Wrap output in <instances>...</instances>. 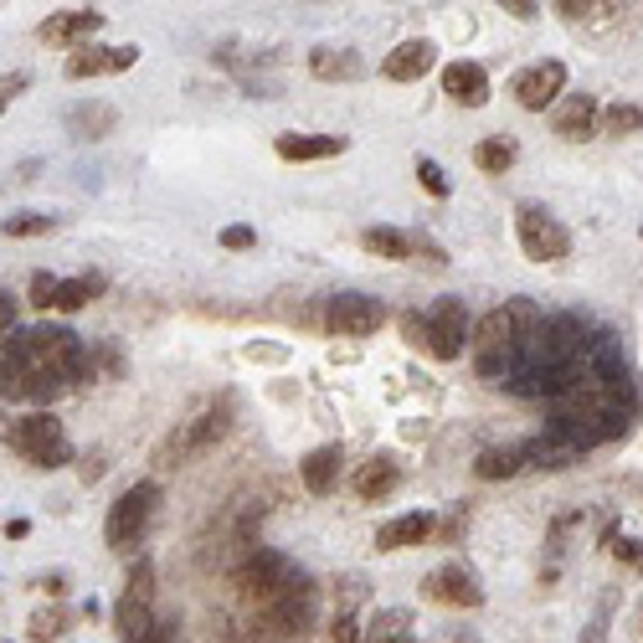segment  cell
<instances>
[{"label": "cell", "instance_id": "26", "mask_svg": "<svg viewBox=\"0 0 643 643\" xmlns=\"http://www.w3.org/2000/svg\"><path fill=\"white\" fill-rule=\"evenodd\" d=\"M72 129L83 139L108 135V129H114V108H78V114H72Z\"/></svg>", "mask_w": 643, "mask_h": 643}, {"label": "cell", "instance_id": "1", "mask_svg": "<svg viewBox=\"0 0 643 643\" xmlns=\"http://www.w3.org/2000/svg\"><path fill=\"white\" fill-rule=\"evenodd\" d=\"M5 443H11L26 463H36V469H57V463L72 458L68 433H62V423H57L51 412H26V417H16V423L5 427Z\"/></svg>", "mask_w": 643, "mask_h": 643}, {"label": "cell", "instance_id": "24", "mask_svg": "<svg viewBox=\"0 0 643 643\" xmlns=\"http://www.w3.org/2000/svg\"><path fill=\"white\" fill-rule=\"evenodd\" d=\"M474 165L484 170V175H505L509 165H515V145L509 139H479V150H474Z\"/></svg>", "mask_w": 643, "mask_h": 643}, {"label": "cell", "instance_id": "11", "mask_svg": "<svg viewBox=\"0 0 643 643\" xmlns=\"http://www.w3.org/2000/svg\"><path fill=\"white\" fill-rule=\"evenodd\" d=\"M433 57H438V47H433L427 36H412V42H402V47L381 62V72H387L391 83H417V78L433 68Z\"/></svg>", "mask_w": 643, "mask_h": 643}, {"label": "cell", "instance_id": "34", "mask_svg": "<svg viewBox=\"0 0 643 643\" xmlns=\"http://www.w3.org/2000/svg\"><path fill=\"white\" fill-rule=\"evenodd\" d=\"M330 643H360V623H356V618H335V633H330Z\"/></svg>", "mask_w": 643, "mask_h": 643}, {"label": "cell", "instance_id": "15", "mask_svg": "<svg viewBox=\"0 0 643 643\" xmlns=\"http://www.w3.org/2000/svg\"><path fill=\"white\" fill-rule=\"evenodd\" d=\"M433 536V515L427 509H412V515H397L391 525H381L376 530V546L381 551H397V546H417V541H427Z\"/></svg>", "mask_w": 643, "mask_h": 643}, {"label": "cell", "instance_id": "22", "mask_svg": "<svg viewBox=\"0 0 643 643\" xmlns=\"http://www.w3.org/2000/svg\"><path fill=\"white\" fill-rule=\"evenodd\" d=\"M520 469H525L520 448H484V453L474 458V474L479 479H509V474H520Z\"/></svg>", "mask_w": 643, "mask_h": 643}, {"label": "cell", "instance_id": "18", "mask_svg": "<svg viewBox=\"0 0 643 643\" xmlns=\"http://www.w3.org/2000/svg\"><path fill=\"white\" fill-rule=\"evenodd\" d=\"M103 26L99 11H62V16L42 21V42H78V36H93Z\"/></svg>", "mask_w": 643, "mask_h": 643}, {"label": "cell", "instance_id": "33", "mask_svg": "<svg viewBox=\"0 0 643 643\" xmlns=\"http://www.w3.org/2000/svg\"><path fill=\"white\" fill-rule=\"evenodd\" d=\"M257 242V232L253 227H227V232H221V248H232V253H242V248H253Z\"/></svg>", "mask_w": 643, "mask_h": 643}, {"label": "cell", "instance_id": "25", "mask_svg": "<svg viewBox=\"0 0 643 643\" xmlns=\"http://www.w3.org/2000/svg\"><path fill=\"white\" fill-rule=\"evenodd\" d=\"M360 248H366V253H381V257H406L412 253V238L391 232V227H366V232H360Z\"/></svg>", "mask_w": 643, "mask_h": 643}, {"label": "cell", "instance_id": "31", "mask_svg": "<svg viewBox=\"0 0 643 643\" xmlns=\"http://www.w3.org/2000/svg\"><path fill=\"white\" fill-rule=\"evenodd\" d=\"M32 305L36 309H57V278H51V273H36L32 278Z\"/></svg>", "mask_w": 643, "mask_h": 643}, {"label": "cell", "instance_id": "8", "mask_svg": "<svg viewBox=\"0 0 643 643\" xmlns=\"http://www.w3.org/2000/svg\"><path fill=\"white\" fill-rule=\"evenodd\" d=\"M561 88H566V62H536V68H525L520 78H515V99L525 103V108H551V103L561 99Z\"/></svg>", "mask_w": 643, "mask_h": 643}, {"label": "cell", "instance_id": "30", "mask_svg": "<svg viewBox=\"0 0 643 643\" xmlns=\"http://www.w3.org/2000/svg\"><path fill=\"white\" fill-rule=\"evenodd\" d=\"M417 181L427 186V196H448V181H443V170H438V160H417Z\"/></svg>", "mask_w": 643, "mask_h": 643}, {"label": "cell", "instance_id": "16", "mask_svg": "<svg viewBox=\"0 0 643 643\" xmlns=\"http://www.w3.org/2000/svg\"><path fill=\"white\" fill-rule=\"evenodd\" d=\"M340 463H345V453H340V443H324V448H314V453L299 463L305 469V490L309 494H330L340 479Z\"/></svg>", "mask_w": 643, "mask_h": 643}, {"label": "cell", "instance_id": "3", "mask_svg": "<svg viewBox=\"0 0 643 643\" xmlns=\"http://www.w3.org/2000/svg\"><path fill=\"white\" fill-rule=\"evenodd\" d=\"M515 238H520L525 257L530 263H556V257L572 253V238H566V227H561L546 206L536 202H520L515 206Z\"/></svg>", "mask_w": 643, "mask_h": 643}, {"label": "cell", "instance_id": "4", "mask_svg": "<svg viewBox=\"0 0 643 643\" xmlns=\"http://www.w3.org/2000/svg\"><path fill=\"white\" fill-rule=\"evenodd\" d=\"M299 582H309V576L299 572L284 551H253V556L238 566V587L253 597L257 608H263V602H273L278 593H288V587H299Z\"/></svg>", "mask_w": 643, "mask_h": 643}, {"label": "cell", "instance_id": "10", "mask_svg": "<svg viewBox=\"0 0 643 643\" xmlns=\"http://www.w3.org/2000/svg\"><path fill=\"white\" fill-rule=\"evenodd\" d=\"M515 305H500V309H490L484 320H479V335H474V345H479V366L484 371H494V360L505 356V345L515 340Z\"/></svg>", "mask_w": 643, "mask_h": 643}, {"label": "cell", "instance_id": "12", "mask_svg": "<svg viewBox=\"0 0 643 643\" xmlns=\"http://www.w3.org/2000/svg\"><path fill=\"white\" fill-rule=\"evenodd\" d=\"M443 93L458 103H469V108H479V103H490V78H484L479 62H448V68H443Z\"/></svg>", "mask_w": 643, "mask_h": 643}, {"label": "cell", "instance_id": "35", "mask_svg": "<svg viewBox=\"0 0 643 643\" xmlns=\"http://www.w3.org/2000/svg\"><path fill=\"white\" fill-rule=\"evenodd\" d=\"M618 561H623L628 572H643V541H623L618 546Z\"/></svg>", "mask_w": 643, "mask_h": 643}, {"label": "cell", "instance_id": "23", "mask_svg": "<svg viewBox=\"0 0 643 643\" xmlns=\"http://www.w3.org/2000/svg\"><path fill=\"white\" fill-rule=\"evenodd\" d=\"M103 294V278L99 273H83V278H68V284H57V309H83V305H93Z\"/></svg>", "mask_w": 643, "mask_h": 643}, {"label": "cell", "instance_id": "6", "mask_svg": "<svg viewBox=\"0 0 643 643\" xmlns=\"http://www.w3.org/2000/svg\"><path fill=\"white\" fill-rule=\"evenodd\" d=\"M324 324H330L335 335H376V330L387 324V305L371 299V294H340V299H330Z\"/></svg>", "mask_w": 643, "mask_h": 643}, {"label": "cell", "instance_id": "27", "mask_svg": "<svg viewBox=\"0 0 643 643\" xmlns=\"http://www.w3.org/2000/svg\"><path fill=\"white\" fill-rule=\"evenodd\" d=\"M639 129H643L639 103H612L608 108V135H639Z\"/></svg>", "mask_w": 643, "mask_h": 643}, {"label": "cell", "instance_id": "17", "mask_svg": "<svg viewBox=\"0 0 643 643\" xmlns=\"http://www.w3.org/2000/svg\"><path fill=\"white\" fill-rule=\"evenodd\" d=\"M278 154L284 160H330V154H345V139L340 135H278Z\"/></svg>", "mask_w": 643, "mask_h": 643}, {"label": "cell", "instance_id": "13", "mask_svg": "<svg viewBox=\"0 0 643 643\" xmlns=\"http://www.w3.org/2000/svg\"><path fill=\"white\" fill-rule=\"evenodd\" d=\"M309 72H314V78H324V83H356L360 72H366V62H360L351 47H314Z\"/></svg>", "mask_w": 643, "mask_h": 643}, {"label": "cell", "instance_id": "9", "mask_svg": "<svg viewBox=\"0 0 643 643\" xmlns=\"http://www.w3.org/2000/svg\"><path fill=\"white\" fill-rule=\"evenodd\" d=\"M427 597H438V602H453V608H479L484 593H479V576L463 566V561H448L438 572L427 576Z\"/></svg>", "mask_w": 643, "mask_h": 643}, {"label": "cell", "instance_id": "36", "mask_svg": "<svg viewBox=\"0 0 643 643\" xmlns=\"http://www.w3.org/2000/svg\"><path fill=\"white\" fill-rule=\"evenodd\" d=\"M145 643H181V628L175 623H165V618H160V623H154V633Z\"/></svg>", "mask_w": 643, "mask_h": 643}, {"label": "cell", "instance_id": "7", "mask_svg": "<svg viewBox=\"0 0 643 643\" xmlns=\"http://www.w3.org/2000/svg\"><path fill=\"white\" fill-rule=\"evenodd\" d=\"M257 618H263V628H273V633H305L309 618H314V593H309V582H299V587L278 593L273 602H263Z\"/></svg>", "mask_w": 643, "mask_h": 643}, {"label": "cell", "instance_id": "28", "mask_svg": "<svg viewBox=\"0 0 643 643\" xmlns=\"http://www.w3.org/2000/svg\"><path fill=\"white\" fill-rule=\"evenodd\" d=\"M51 232V217L42 211H16V217H5V238H42Z\"/></svg>", "mask_w": 643, "mask_h": 643}, {"label": "cell", "instance_id": "14", "mask_svg": "<svg viewBox=\"0 0 643 643\" xmlns=\"http://www.w3.org/2000/svg\"><path fill=\"white\" fill-rule=\"evenodd\" d=\"M551 124H556L561 139H587L597 129V99H587V93L582 99H561Z\"/></svg>", "mask_w": 643, "mask_h": 643}, {"label": "cell", "instance_id": "32", "mask_svg": "<svg viewBox=\"0 0 643 643\" xmlns=\"http://www.w3.org/2000/svg\"><path fill=\"white\" fill-rule=\"evenodd\" d=\"M406 623H412V612H406V608L381 612V618H376V633H371V639H397V633H402Z\"/></svg>", "mask_w": 643, "mask_h": 643}, {"label": "cell", "instance_id": "37", "mask_svg": "<svg viewBox=\"0 0 643 643\" xmlns=\"http://www.w3.org/2000/svg\"><path fill=\"white\" fill-rule=\"evenodd\" d=\"M505 11H509V16H520V21H530V16H536V5H525V0H509Z\"/></svg>", "mask_w": 643, "mask_h": 643}, {"label": "cell", "instance_id": "19", "mask_svg": "<svg viewBox=\"0 0 643 643\" xmlns=\"http://www.w3.org/2000/svg\"><path fill=\"white\" fill-rule=\"evenodd\" d=\"M391 484H397V458H387V453L366 458V463L356 469V494L360 500H381Z\"/></svg>", "mask_w": 643, "mask_h": 643}, {"label": "cell", "instance_id": "2", "mask_svg": "<svg viewBox=\"0 0 643 643\" xmlns=\"http://www.w3.org/2000/svg\"><path fill=\"white\" fill-rule=\"evenodd\" d=\"M160 505V484H135V490H124L108 509V525H103V541L114 546V551H129V546L145 541V530H150V515Z\"/></svg>", "mask_w": 643, "mask_h": 643}, {"label": "cell", "instance_id": "29", "mask_svg": "<svg viewBox=\"0 0 643 643\" xmlns=\"http://www.w3.org/2000/svg\"><path fill=\"white\" fill-rule=\"evenodd\" d=\"M129 597H139V602L154 597V561H139L135 572H129Z\"/></svg>", "mask_w": 643, "mask_h": 643}, {"label": "cell", "instance_id": "21", "mask_svg": "<svg viewBox=\"0 0 643 643\" xmlns=\"http://www.w3.org/2000/svg\"><path fill=\"white\" fill-rule=\"evenodd\" d=\"M99 72H119V47H78L68 62V78H99Z\"/></svg>", "mask_w": 643, "mask_h": 643}, {"label": "cell", "instance_id": "38", "mask_svg": "<svg viewBox=\"0 0 643 643\" xmlns=\"http://www.w3.org/2000/svg\"><path fill=\"white\" fill-rule=\"evenodd\" d=\"M371 643H417L412 633H397V639H371Z\"/></svg>", "mask_w": 643, "mask_h": 643}, {"label": "cell", "instance_id": "5", "mask_svg": "<svg viewBox=\"0 0 643 643\" xmlns=\"http://www.w3.org/2000/svg\"><path fill=\"white\" fill-rule=\"evenodd\" d=\"M463 340H469V309H463V299H438L427 309V351L438 360H458L463 356Z\"/></svg>", "mask_w": 643, "mask_h": 643}, {"label": "cell", "instance_id": "20", "mask_svg": "<svg viewBox=\"0 0 643 643\" xmlns=\"http://www.w3.org/2000/svg\"><path fill=\"white\" fill-rule=\"evenodd\" d=\"M154 618L150 612V602H139V597H129L124 593V602H119V633H124V643H145L154 633Z\"/></svg>", "mask_w": 643, "mask_h": 643}]
</instances>
